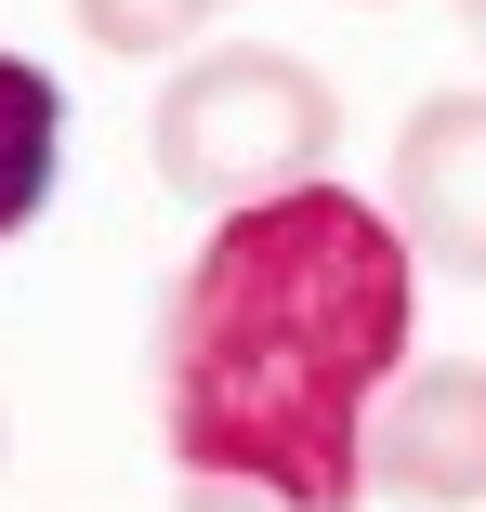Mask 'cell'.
Masks as SVG:
<instances>
[{"mask_svg":"<svg viewBox=\"0 0 486 512\" xmlns=\"http://www.w3.org/2000/svg\"><path fill=\"white\" fill-rule=\"evenodd\" d=\"M158 434L171 473L263 486L289 512L368 499V421L421 368V250L355 184H289L211 211L158 302Z\"/></svg>","mask_w":486,"mask_h":512,"instance_id":"1","label":"cell"},{"mask_svg":"<svg viewBox=\"0 0 486 512\" xmlns=\"http://www.w3.org/2000/svg\"><path fill=\"white\" fill-rule=\"evenodd\" d=\"M329 145H342V79L303 66V53H276V40H211V53H184L171 92H158V119H145L158 184L198 197V224L316 184Z\"/></svg>","mask_w":486,"mask_h":512,"instance_id":"2","label":"cell"},{"mask_svg":"<svg viewBox=\"0 0 486 512\" xmlns=\"http://www.w3.org/2000/svg\"><path fill=\"white\" fill-rule=\"evenodd\" d=\"M368 486L421 499V512H473L486 499V355H421L368 421Z\"/></svg>","mask_w":486,"mask_h":512,"instance_id":"3","label":"cell"},{"mask_svg":"<svg viewBox=\"0 0 486 512\" xmlns=\"http://www.w3.org/2000/svg\"><path fill=\"white\" fill-rule=\"evenodd\" d=\"M381 211L408 224V250L434 276L486 289V92H421V106H408Z\"/></svg>","mask_w":486,"mask_h":512,"instance_id":"4","label":"cell"},{"mask_svg":"<svg viewBox=\"0 0 486 512\" xmlns=\"http://www.w3.org/2000/svg\"><path fill=\"white\" fill-rule=\"evenodd\" d=\"M53 171H66V92H53V66L0 53V250L53 211Z\"/></svg>","mask_w":486,"mask_h":512,"instance_id":"5","label":"cell"},{"mask_svg":"<svg viewBox=\"0 0 486 512\" xmlns=\"http://www.w3.org/2000/svg\"><path fill=\"white\" fill-rule=\"evenodd\" d=\"M211 14H237V0H66V27L119 66H184L211 40Z\"/></svg>","mask_w":486,"mask_h":512,"instance_id":"6","label":"cell"},{"mask_svg":"<svg viewBox=\"0 0 486 512\" xmlns=\"http://www.w3.org/2000/svg\"><path fill=\"white\" fill-rule=\"evenodd\" d=\"M171 512H289V499H263V486H211V473H184V486H171Z\"/></svg>","mask_w":486,"mask_h":512,"instance_id":"7","label":"cell"},{"mask_svg":"<svg viewBox=\"0 0 486 512\" xmlns=\"http://www.w3.org/2000/svg\"><path fill=\"white\" fill-rule=\"evenodd\" d=\"M447 14H460V40H473V66H486V0H447Z\"/></svg>","mask_w":486,"mask_h":512,"instance_id":"8","label":"cell"},{"mask_svg":"<svg viewBox=\"0 0 486 512\" xmlns=\"http://www.w3.org/2000/svg\"><path fill=\"white\" fill-rule=\"evenodd\" d=\"M0 460H14V407H0Z\"/></svg>","mask_w":486,"mask_h":512,"instance_id":"9","label":"cell"},{"mask_svg":"<svg viewBox=\"0 0 486 512\" xmlns=\"http://www.w3.org/2000/svg\"><path fill=\"white\" fill-rule=\"evenodd\" d=\"M355 14H381V0H355Z\"/></svg>","mask_w":486,"mask_h":512,"instance_id":"10","label":"cell"}]
</instances>
